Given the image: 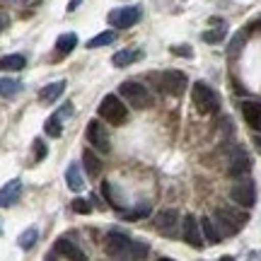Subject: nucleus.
I'll list each match as a JSON object with an SVG mask.
<instances>
[{"mask_svg": "<svg viewBox=\"0 0 261 261\" xmlns=\"http://www.w3.org/2000/svg\"><path fill=\"white\" fill-rule=\"evenodd\" d=\"M58 116H61V119H65V116H73V102H65L63 107H61V109H58Z\"/></svg>", "mask_w": 261, "mask_h": 261, "instance_id": "f704fd0d", "label": "nucleus"}, {"mask_svg": "<svg viewBox=\"0 0 261 261\" xmlns=\"http://www.w3.org/2000/svg\"><path fill=\"white\" fill-rule=\"evenodd\" d=\"M75 44H77V37H75V34H61L56 41V48H58V54H70L75 48Z\"/></svg>", "mask_w": 261, "mask_h": 261, "instance_id": "a878e982", "label": "nucleus"}, {"mask_svg": "<svg viewBox=\"0 0 261 261\" xmlns=\"http://www.w3.org/2000/svg\"><path fill=\"white\" fill-rule=\"evenodd\" d=\"M19 90V83H15V80H10V77H5V80H0V92L5 94V97H15V92Z\"/></svg>", "mask_w": 261, "mask_h": 261, "instance_id": "c756f323", "label": "nucleus"}, {"mask_svg": "<svg viewBox=\"0 0 261 261\" xmlns=\"http://www.w3.org/2000/svg\"><path fill=\"white\" fill-rule=\"evenodd\" d=\"M114 39H116V32H102V34H97V37H92L90 41H87V48H99V46H107V44H112Z\"/></svg>", "mask_w": 261, "mask_h": 261, "instance_id": "393cba45", "label": "nucleus"}, {"mask_svg": "<svg viewBox=\"0 0 261 261\" xmlns=\"http://www.w3.org/2000/svg\"><path fill=\"white\" fill-rule=\"evenodd\" d=\"M37 240H39V230L37 227H27V230H24V232L19 234V247H22V249H32V247H34V244H37Z\"/></svg>", "mask_w": 261, "mask_h": 261, "instance_id": "b1692460", "label": "nucleus"}, {"mask_svg": "<svg viewBox=\"0 0 261 261\" xmlns=\"http://www.w3.org/2000/svg\"><path fill=\"white\" fill-rule=\"evenodd\" d=\"M249 169H252V160H249V155H247L244 150H234L232 158H230V174L242 177V174H247Z\"/></svg>", "mask_w": 261, "mask_h": 261, "instance_id": "f8f14e48", "label": "nucleus"}, {"mask_svg": "<svg viewBox=\"0 0 261 261\" xmlns=\"http://www.w3.org/2000/svg\"><path fill=\"white\" fill-rule=\"evenodd\" d=\"M128 256H130V259H145V256H148V244H143V242H130Z\"/></svg>", "mask_w": 261, "mask_h": 261, "instance_id": "c85d7f7f", "label": "nucleus"}, {"mask_svg": "<svg viewBox=\"0 0 261 261\" xmlns=\"http://www.w3.org/2000/svg\"><path fill=\"white\" fill-rule=\"evenodd\" d=\"M87 140L92 143V148H97L99 152H112V143H109V133L104 130V126L99 121H90L87 123V130H85Z\"/></svg>", "mask_w": 261, "mask_h": 261, "instance_id": "6e6552de", "label": "nucleus"}, {"mask_svg": "<svg viewBox=\"0 0 261 261\" xmlns=\"http://www.w3.org/2000/svg\"><path fill=\"white\" fill-rule=\"evenodd\" d=\"M140 8H116L109 12V24H112L114 29H128L133 27V24H138L140 19Z\"/></svg>", "mask_w": 261, "mask_h": 261, "instance_id": "0eeeda50", "label": "nucleus"}, {"mask_svg": "<svg viewBox=\"0 0 261 261\" xmlns=\"http://www.w3.org/2000/svg\"><path fill=\"white\" fill-rule=\"evenodd\" d=\"M201 232H203V237L211 244H218L220 240H223V234L218 232V227H215V223H213V218H203V220H201Z\"/></svg>", "mask_w": 261, "mask_h": 261, "instance_id": "6ab92c4d", "label": "nucleus"}, {"mask_svg": "<svg viewBox=\"0 0 261 261\" xmlns=\"http://www.w3.org/2000/svg\"><path fill=\"white\" fill-rule=\"evenodd\" d=\"M77 5H80V0H70V3H68V12H73Z\"/></svg>", "mask_w": 261, "mask_h": 261, "instance_id": "e433bc0d", "label": "nucleus"}, {"mask_svg": "<svg viewBox=\"0 0 261 261\" xmlns=\"http://www.w3.org/2000/svg\"><path fill=\"white\" fill-rule=\"evenodd\" d=\"M83 165H85V169H87V174H90V177H99V172H102V162L94 158L92 152H85L83 155Z\"/></svg>", "mask_w": 261, "mask_h": 261, "instance_id": "4be33fe9", "label": "nucleus"}, {"mask_svg": "<svg viewBox=\"0 0 261 261\" xmlns=\"http://www.w3.org/2000/svg\"><path fill=\"white\" fill-rule=\"evenodd\" d=\"M247 34H249V29L237 32V37L232 39V44H230V48H227V56H230V58H237V56H240V51H242L244 41H247Z\"/></svg>", "mask_w": 261, "mask_h": 261, "instance_id": "5701e85b", "label": "nucleus"}, {"mask_svg": "<svg viewBox=\"0 0 261 261\" xmlns=\"http://www.w3.org/2000/svg\"><path fill=\"white\" fill-rule=\"evenodd\" d=\"M44 130H46L51 138H61L63 136V126H61V116H51V119H46V123H44Z\"/></svg>", "mask_w": 261, "mask_h": 261, "instance_id": "cd10ccee", "label": "nucleus"}, {"mask_svg": "<svg viewBox=\"0 0 261 261\" xmlns=\"http://www.w3.org/2000/svg\"><path fill=\"white\" fill-rule=\"evenodd\" d=\"M19 191H22V181L19 179H12L5 187L0 189V208H8L19 198Z\"/></svg>", "mask_w": 261, "mask_h": 261, "instance_id": "4468645a", "label": "nucleus"}, {"mask_svg": "<svg viewBox=\"0 0 261 261\" xmlns=\"http://www.w3.org/2000/svg\"><path fill=\"white\" fill-rule=\"evenodd\" d=\"M225 34H227V27L225 24H218V29H208V32H203V41L205 44H220L225 39Z\"/></svg>", "mask_w": 261, "mask_h": 261, "instance_id": "bb28decb", "label": "nucleus"}, {"mask_svg": "<svg viewBox=\"0 0 261 261\" xmlns=\"http://www.w3.org/2000/svg\"><path fill=\"white\" fill-rule=\"evenodd\" d=\"M172 54H177L181 58H191V46H172Z\"/></svg>", "mask_w": 261, "mask_h": 261, "instance_id": "72a5a7b5", "label": "nucleus"}, {"mask_svg": "<svg viewBox=\"0 0 261 261\" xmlns=\"http://www.w3.org/2000/svg\"><path fill=\"white\" fill-rule=\"evenodd\" d=\"M99 116L104 121H109L112 126H123L128 121V109L123 107V102L116 94H107L99 104Z\"/></svg>", "mask_w": 261, "mask_h": 261, "instance_id": "f03ea898", "label": "nucleus"}, {"mask_svg": "<svg viewBox=\"0 0 261 261\" xmlns=\"http://www.w3.org/2000/svg\"><path fill=\"white\" fill-rule=\"evenodd\" d=\"M54 249H56V252L51 254V256H65V259L85 261V254L80 252V247H77V244H73L70 240H65V237H61V240L54 244Z\"/></svg>", "mask_w": 261, "mask_h": 261, "instance_id": "9b49d317", "label": "nucleus"}, {"mask_svg": "<svg viewBox=\"0 0 261 261\" xmlns=\"http://www.w3.org/2000/svg\"><path fill=\"white\" fill-rule=\"evenodd\" d=\"M119 94H121V97L130 104V107H133V109H148L150 104H152V97H150L148 90H145L140 83H133V80L121 83Z\"/></svg>", "mask_w": 261, "mask_h": 261, "instance_id": "20e7f679", "label": "nucleus"}, {"mask_svg": "<svg viewBox=\"0 0 261 261\" xmlns=\"http://www.w3.org/2000/svg\"><path fill=\"white\" fill-rule=\"evenodd\" d=\"M191 99H194L196 109L201 114H215L220 109V97L215 94V90H211L205 83H196L194 92H191Z\"/></svg>", "mask_w": 261, "mask_h": 261, "instance_id": "7ed1b4c3", "label": "nucleus"}, {"mask_svg": "<svg viewBox=\"0 0 261 261\" xmlns=\"http://www.w3.org/2000/svg\"><path fill=\"white\" fill-rule=\"evenodd\" d=\"M107 254L114 256V259H121V256H128L130 252V237L123 232H112L107 237Z\"/></svg>", "mask_w": 261, "mask_h": 261, "instance_id": "1a4fd4ad", "label": "nucleus"}, {"mask_svg": "<svg viewBox=\"0 0 261 261\" xmlns=\"http://www.w3.org/2000/svg\"><path fill=\"white\" fill-rule=\"evenodd\" d=\"M102 194H104V198L112 203L114 211H123L121 198H119V194H116V187H114L112 181H102Z\"/></svg>", "mask_w": 261, "mask_h": 261, "instance_id": "aec40b11", "label": "nucleus"}, {"mask_svg": "<svg viewBox=\"0 0 261 261\" xmlns=\"http://www.w3.org/2000/svg\"><path fill=\"white\" fill-rule=\"evenodd\" d=\"M230 196H232L234 203L244 205V208H252L256 203V187H254L252 179H240V181H234L232 189H230Z\"/></svg>", "mask_w": 261, "mask_h": 261, "instance_id": "423d86ee", "label": "nucleus"}, {"mask_svg": "<svg viewBox=\"0 0 261 261\" xmlns=\"http://www.w3.org/2000/svg\"><path fill=\"white\" fill-rule=\"evenodd\" d=\"M187 75L181 73V70H167V73L160 75L158 80V87L162 90L165 94H172V97H179V94H184V90H187Z\"/></svg>", "mask_w": 261, "mask_h": 261, "instance_id": "39448f33", "label": "nucleus"}, {"mask_svg": "<svg viewBox=\"0 0 261 261\" xmlns=\"http://www.w3.org/2000/svg\"><path fill=\"white\" fill-rule=\"evenodd\" d=\"M8 22H10L8 15H3V12H0V32H3L5 27H8Z\"/></svg>", "mask_w": 261, "mask_h": 261, "instance_id": "c9c22d12", "label": "nucleus"}, {"mask_svg": "<svg viewBox=\"0 0 261 261\" xmlns=\"http://www.w3.org/2000/svg\"><path fill=\"white\" fill-rule=\"evenodd\" d=\"M145 215H150V208H148V205H140V208L130 211V213H123L121 218H123V220H140V218H145Z\"/></svg>", "mask_w": 261, "mask_h": 261, "instance_id": "2f4dec72", "label": "nucleus"}, {"mask_svg": "<svg viewBox=\"0 0 261 261\" xmlns=\"http://www.w3.org/2000/svg\"><path fill=\"white\" fill-rule=\"evenodd\" d=\"M32 150H34V162H41V160L46 158V145H44V140H34V145H32Z\"/></svg>", "mask_w": 261, "mask_h": 261, "instance_id": "473e14b6", "label": "nucleus"}, {"mask_svg": "<svg viewBox=\"0 0 261 261\" xmlns=\"http://www.w3.org/2000/svg\"><path fill=\"white\" fill-rule=\"evenodd\" d=\"M140 58H143V51H140V48H123V51H116V54H114L112 63L116 65V68H126V65L136 63Z\"/></svg>", "mask_w": 261, "mask_h": 261, "instance_id": "2eb2a0df", "label": "nucleus"}, {"mask_svg": "<svg viewBox=\"0 0 261 261\" xmlns=\"http://www.w3.org/2000/svg\"><path fill=\"white\" fill-rule=\"evenodd\" d=\"M65 184H68L70 191H83L85 189V181H83V177H80L77 165H70V167L65 169Z\"/></svg>", "mask_w": 261, "mask_h": 261, "instance_id": "a211bd4d", "label": "nucleus"}, {"mask_svg": "<svg viewBox=\"0 0 261 261\" xmlns=\"http://www.w3.org/2000/svg\"><path fill=\"white\" fill-rule=\"evenodd\" d=\"M0 234H3V230H0Z\"/></svg>", "mask_w": 261, "mask_h": 261, "instance_id": "58836bf2", "label": "nucleus"}, {"mask_svg": "<svg viewBox=\"0 0 261 261\" xmlns=\"http://www.w3.org/2000/svg\"><path fill=\"white\" fill-rule=\"evenodd\" d=\"M24 65H27V61H24V56H19V54L0 58V70H22Z\"/></svg>", "mask_w": 261, "mask_h": 261, "instance_id": "412c9836", "label": "nucleus"}, {"mask_svg": "<svg viewBox=\"0 0 261 261\" xmlns=\"http://www.w3.org/2000/svg\"><path fill=\"white\" fill-rule=\"evenodd\" d=\"M249 220V215L242 213V211H230V208H218L215 211V227L223 230V237L225 234H237L240 227Z\"/></svg>", "mask_w": 261, "mask_h": 261, "instance_id": "f257e3e1", "label": "nucleus"}, {"mask_svg": "<svg viewBox=\"0 0 261 261\" xmlns=\"http://www.w3.org/2000/svg\"><path fill=\"white\" fill-rule=\"evenodd\" d=\"M70 211H75V213H80V215H87V213H92V205L87 203V201H83V198H75L73 203H70Z\"/></svg>", "mask_w": 261, "mask_h": 261, "instance_id": "7c9ffc66", "label": "nucleus"}, {"mask_svg": "<svg viewBox=\"0 0 261 261\" xmlns=\"http://www.w3.org/2000/svg\"><path fill=\"white\" fill-rule=\"evenodd\" d=\"M184 242H189L196 249L203 247V232H201V223L196 220V215L184 218Z\"/></svg>", "mask_w": 261, "mask_h": 261, "instance_id": "9d476101", "label": "nucleus"}, {"mask_svg": "<svg viewBox=\"0 0 261 261\" xmlns=\"http://www.w3.org/2000/svg\"><path fill=\"white\" fill-rule=\"evenodd\" d=\"M177 220H179V211L167 208V211H160V213L155 215V227H158V230H162L165 234H169L172 230H174Z\"/></svg>", "mask_w": 261, "mask_h": 261, "instance_id": "ddd939ff", "label": "nucleus"}, {"mask_svg": "<svg viewBox=\"0 0 261 261\" xmlns=\"http://www.w3.org/2000/svg\"><path fill=\"white\" fill-rule=\"evenodd\" d=\"M254 143H256V145L261 148V136H256V138H254Z\"/></svg>", "mask_w": 261, "mask_h": 261, "instance_id": "4c0bfd02", "label": "nucleus"}, {"mask_svg": "<svg viewBox=\"0 0 261 261\" xmlns=\"http://www.w3.org/2000/svg\"><path fill=\"white\" fill-rule=\"evenodd\" d=\"M242 114H244V121L249 123L254 130H261V107L254 102H244L242 104Z\"/></svg>", "mask_w": 261, "mask_h": 261, "instance_id": "f3484780", "label": "nucleus"}, {"mask_svg": "<svg viewBox=\"0 0 261 261\" xmlns=\"http://www.w3.org/2000/svg\"><path fill=\"white\" fill-rule=\"evenodd\" d=\"M63 90H65V83L63 80H58V83H51V85H46L41 92H39V102L41 104H54L63 94Z\"/></svg>", "mask_w": 261, "mask_h": 261, "instance_id": "dca6fc26", "label": "nucleus"}]
</instances>
